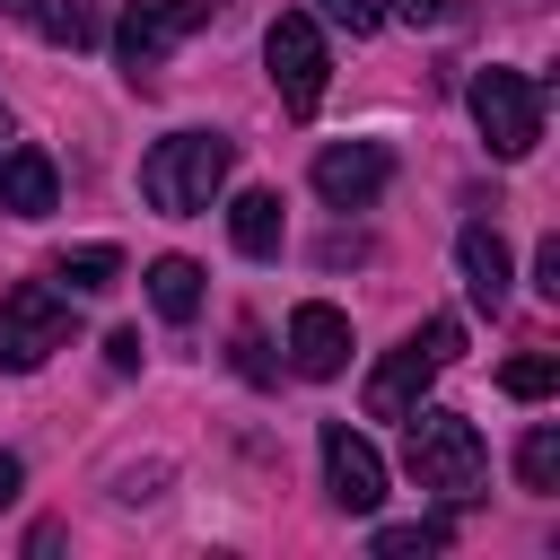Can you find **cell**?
<instances>
[{"label":"cell","instance_id":"cell-9","mask_svg":"<svg viewBox=\"0 0 560 560\" xmlns=\"http://www.w3.org/2000/svg\"><path fill=\"white\" fill-rule=\"evenodd\" d=\"M289 368H298V376H315V385H324V376H341V368H350V315H341V306H324V298H306V306L289 315Z\"/></svg>","mask_w":560,"mask_h":560},{"label":"cell","instance_id":"cell-2","mask_svg":"<svg viewBox=\"0 0 560 560\" xmlns=\"http://www.w3.org/2000/svg\"><path fill=\"white\" fill-rule=\"evenodd\" d=\"M228 166H236V140H219V131H166V140L140 158V201L166 210V219H192V210L219 201Z\"/></svg>","mask_w":560,"mask_h":560},{"label":"cell","instance_id":"cell-15","mask_svg":"<svg viewBox=\"0 0 560 560\" xmlns=\"http://www.w3.org/2000/svg\"><path fill=\"white\" fill-rule=\"evenodd\" d=\"M122 280V245H70V254H52V289L61 298H105Z\"/></svg>","mask_w":560,"mask_h":560},{"label":"cell","instance_id":"cell-1","mask_svg":"<svg viewBox=\"0 0 560 560\" xmlns=\"http://www.w3.org/2000/svg\"><path fill=\"white\" fill-rule=\"evenodd\" d=\"M402 420H411V446H402L411 481L438 490L446 508L481 499V481H490V446H481V429H472L464 411H438V402H411Z\"/></svg>","mask_w":560,"mask_h":560},{"label":"cell","instance_id":"cell-25","mask_svg":"<svg viewBox=\"0 0 560 560\" xmlns=\"http://www.w3.org/2000/svg\"><path fill=\"white\" fill-rule=\"evenodd\" d=\"M18 481H26V464H18V455H9V446H0V508H9V499H18Z\"/></svg>","mask_w":560,"mask_h":560},{"label":"cell","instance_id":"cell-12","mask_svg":"<svg viewBox=\"0 0 560 560\" xmlns=\"http://www.w3.org/2000/svg\"><path fill=\"white\" fill-rule=\"evenodd\" d=\"M455 262H464V289H472V306H481V315H499V306H508V280H516V262H508V236H499L490 219H472V228L455 236Z\"/></svg>","mask_w":560,"mask_h":560},{"label":"cell","instance_id":"cell-24","mask_svg":"<svg viewBox=\"0 0 560 560\" xmlns=\"http://www.w3.org/2000/svg\"><path fill=\"white\" fill-rule=\"evenodd\" d=\"M105 368L131 376V368H140V332H114V341H105Z\"/></svg>","mask_w":560,"mask_h":560},{"label":"cell","instance_id":"cell-18","mask_svg":"<svg viewBox=\"0 0 560 560\" xmlns=\"http://www.w3.org/2000/svg\"><path fill=\"white\" fill-rule=\"evenodd\" d=\"M499 385H508V394H516V402H542V394H551V385H560V368H551V359H542V350H534V359H508V368H499Z\"/></svg>","mask_w":560,"mask_h":560},{"label":"cell","instance_id":"cell-19","mask_svg":"<svg viewBox=\"0 0 560 560\" xmlns=\"http://www.w3.org/2000/svg\"><path fill=\"white\" fill-rule=\"evenodd\" d=\"M228 9H236V0H158V18H166L175 35H192V26H219Z\"/></svg>","mask_w":560,"mask_h":560},{"label":"cell","instance_id":"cell-5","mask_svg":"<svg viewBox=\"0 0 560 560\" xmlns=\"http://www.w3.org/2000/svg\"><path fill=\"white\" fill-rule=\"evenodd\" d=\"M52 350H70V298L52 280H18L0 289V368H44Z\"/></svg>","mask_w":560,"mask_h":560},{"label":"cell","instance_id":"cell-3","mask_svg":"<svg viewBox=\"0 0 560 560\" xmlns=\"http://www.w3.org/2000/svg\"><path fill=\"white\" fill-rule=\"evenodd\" d=\"M455 359H464V324H455V315H429L411 341H394V350L368 368V420H402L411 402H429L438 368H455Z\"/></svg>","mask_w":560,"mask_h":560},{"label":"cell","instance_id":"cell-16","mask_svg":"<svg viewBox=\"0 0 560 560\" xmlns=\"http://www.w3.org/2000/svg\"><path fill=\"white\" fill-rule=\"evenodd\" d=\"M516 481H525V490H560V429H551V420L525 429V446H516Z\"/></svg>","mask_w":560,"mask_h":560},{"label":"cell","instance_id":"cell-20","mask_svg":"<svg viewBox=\"0 0 560 560\" xmlns=\"http://www.w3.org/2000/svg\"><path fill=\"white\" fill-rule=\"evenodd\" d=\"M315 9H324L332 26H350V35H376V18H385L376 0H315Z\"/></svg>","mask_w":560,"mask_h":560},{"label":"cell","instance_id":"cell-6","mask_svg":"<svg viewBox=\"0 0 560 560\" xmlns=\"http://www.w3.org/2000/svg\"><path fill=\"white\" fill-rule=\"evenodd\" d=\"M262 61H271V88H280V105L306 122V114L324 105V79H332L324 26H315L306 9H280V18H271V35H262Z\"/></svg>","mask_w":560,"mask_h":560},{"label":"cell","instance_id":"cell-22","mask_svg":"<svg viewBox=\"0 0 560 560\" xmlns=\"http://www.w3.org/2000/svg\"><path fill=\"white\" fill-rule=\"evenodd\" d=\"M534 289L560 298V236H542V254H534Z\"/></svg>","mask_w":560,"mask_h":560},{"label":"cell","instance_id":"cell-7","mask_svg":"<svg viewBox=\"0 0 560 560\" xmlns=\"http://www.w3.org/2000/svg\"><path fill=\"white\" fill-rule=\"evenodd\" d=\"M306 184L332 201V210H368L385 184H394V158L376 149V140H332V149H315V166H306Z\"/></svg>","mask_w":560,"mask_h":560},{"label":"cell","instance_id":"cell-8","mask_svg":"<svg viewBox=\"0 0 560 560\" xmlns=\"http://www.w3.org/2000/svg\"><path fill=\"white\" fill-rule=\"evenodd\" d=\"M324 490H332V508H350V516H376V499H385V455H376L350 420H324Z\"/></svg>","mask_w":560,"mask_h":560},{"label":"cell","instance_id":"cell-11","mask_svg":"<svg viewBox=\"0 0 560 560\" xmlns=\"http://www.w3.org/2000/svg\"><path fill=\"white\" fill-rule=\"evenodd\" d=\"M0 210H9V219H44V210H61V166H52V149L18 140V149L0 158Z\"/></svg>","mask_w":560,"mask_h":560},{"label":"cell","instance_id":"cell-13","mask_svg":"<svg viewBox=\"0 0 560 560\" xmlns=\"http://www.w3.org/2000/svg\"><path fill=\"white\" fill-rule=\"evenodd\" d=\"M228 236H236V254H254V262H271V254L289 245V219H280V192H236V201H228Z\"/></svg>","mask_w":560,"mask_h":560},{"label":"cell","instance_id":"cell-14","mask_svg":"<svg viewBox=\"0 0 560 560\" xmlns=\"http://www.w3.org/2000/svg\"><path fill=\"white\" fill-rule=\"evenodd\" d=\"M140 280H149V306H158L166 324H192V315H201V262H192V254H158Z\"/></svg>","mask_w":560,"mask_h":560},{"label":"cell","instance_id":"cell-23","mask_svg":"<svg viewBox=\"0 0 560 560\" xmlns=\"http://www.w3.org/2000/svg\"><path fill=\"white\" fill-rule=\"evenodd\" d=\"M394 18H411V26H446L455 0H394Z\"/></svg>","mask_w":560,"mask_h":560},{"label":"cell","instance_id":"cell-10","mask_svg":"<svg viewBox=\"0 0 560 560\" xmlns=\"http://www.w3.org/2000/svg\"><path fill=\"white\" fill-rule=\"evenodd\" d=\"M166 44H175V26L158 18V0H131V9L114 18V61H122L131 88H158V79H166Z\"/></svg>","mask_w":560,"mask_h":560},{"label":"cell","instance_id":"cell-4","mask_svg":"<svg viewBox=\"0 0 560 560\" xmlns=\"http://www.w3.org/2000/svg\"><path fill=\"white\" fill-rule=\"evenodd\" d=\"M464 105H472V131L490 140V158H534V140H542V79H525V70H472V88H464Z\"/></svg>","mask_w":560,"mask_h":560},{"label":"cell","instance_id":"cell-17","mask_svg":"<svg viewBox=\"0 0 560 560\" xmlns=\"http://www.w3.org/2000/svg\"><path fill=\"white\" fill-rule=\"evenodd\" d=\"M446 551V516H420V525H376V560H429Z\"/></svg>","mask_w":560,"mask_h":560},{"label":"cell","instance_id":"cell-26","mask_svg":"<svg viewBox=\"0 0 560 560\" xmlns=\"http://www.w3.org/2000/svg\"><path fill=\"white\" fill-rule=\"evenodd\" d=\"M0 18H18V26H44V0H0Z\"/></svg>","mask_w":560,"mask_h":560},{"label":"cell","instance_id":"cell-21","mask_svg":"<svg viewBox=\"0 0 560 560\" xmlns=\"http://www.w3.org/2000/svg\"><path fill=\"white\" fill-rule=\"evenodd\" d=\"M236 368H245V376H254V385H262V376H271V359H262V332H254V324H236Z\"/></svg>","mask_w":560,"mask_h":560}]
</instances>
